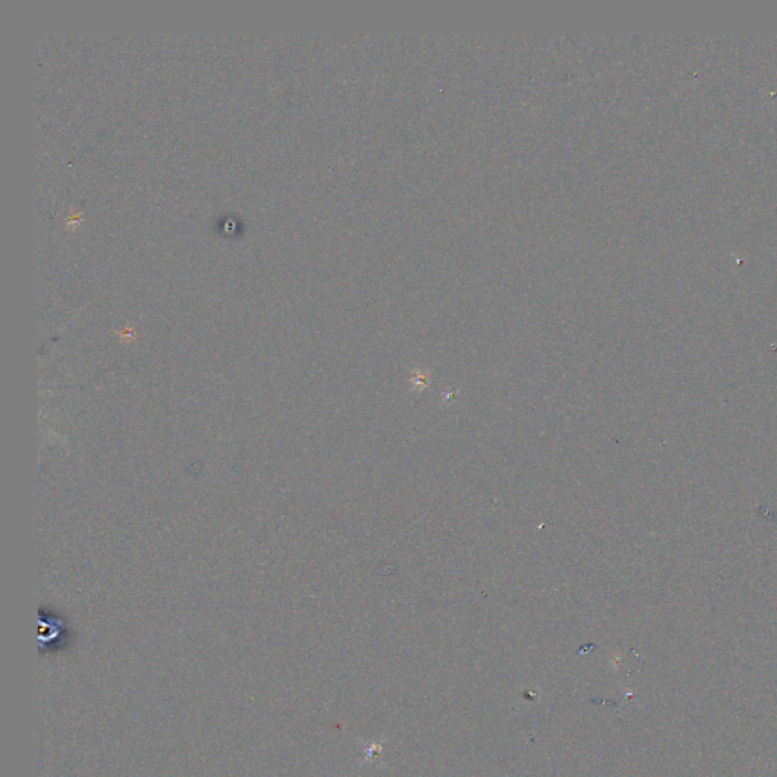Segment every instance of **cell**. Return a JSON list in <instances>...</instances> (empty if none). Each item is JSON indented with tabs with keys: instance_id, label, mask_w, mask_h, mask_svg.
<instances>
[{
	"instance_id": "obj_1",
	"label": "cell",
	"mask_w": 777,
	"mask_h": 777,
	"mask_svg": "<svg viewBox=\"0 0 777 777\" xmlns=\"http://www.w3.org/2000/svg\"><path fill=\"white\" fill-rule=\"evenodd\" d=\"M412 384L415 387H418L419 391H422L424 387H427L428 384V377L425 374H422V372H418V374L415 375V377H412Z\"/></svg>"
}]
</instances>
